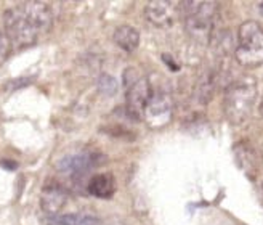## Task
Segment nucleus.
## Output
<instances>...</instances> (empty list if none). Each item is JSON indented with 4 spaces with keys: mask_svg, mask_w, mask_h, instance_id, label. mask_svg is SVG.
Instances as JSON below:
<instances>
[{
    "mask_svg": "<svg viewBox=\"0 0 263 225\" xmlns=\"http://www.w3.org/2000/svg\"><path fill=\"white\" fill-rule=\"evenodd\" d=\"M53 24V7L47 2H23L8 8L4 15V29L13 48L34 45Z\"/></svg>",
    "mask_w": 263,
    "mask_h": 225,
    "instance_id": "nucleus-1",
    "label": "nucleus"
},
{
    "mask_svg": "<svg viewBox=\"0 0 263 225\" xmlns=\"http://www.w3.org/2000/svg\"><path fill=\"white\" fill-rule=\"evenodd\" d=\"M257 100V84L252 77H241L230 84L223 98V111L233 126H241L251 116Z\"/></svg>",
    "mask_w": 263,
    "mask_h": 225,
    "instance_id": "nucleus-2",
    "label": "nucleus"
},
{
    "mask_svg": "<svg viewBox=\"0 0 263 225\" xmlns=\"http://www.w3.org/2000/svg\"><path fill=\"white\" fill-rule=\"evenodd\" d=\"M234 60L242 68L254 70L263 63V28L257 21H244L238 29Z\"/></svg>",
    "mask_w": 263,
    "mask_h": 225,
    "instance_id": "nucleus-3",
    "label": "nucleus"
},
{
    "mask_svg": "<svg viewBox=\"0 0 263 225\" xmlns=\"http://www.w3.org/2000/svg\"><path fill=\"white\" fill-rule=\"evenodd\" d=\"M124 85H125V108L130 117L141 119L144 108L151 98L153 87L149 79L140 76L135 68H128L124 73Z\"/></svg>",
    "mask_w": 263,
    "mask_h": 225,
    "instance_id": "nucleus-4",
    "label": "nucleus"
},
{
    "mask_svg": "<svg viewBox=\"0 0 263 225\" xmlns=\"http://www.w3.org/2000/svg\"><path fill=\"white\" fill-rule=\"evenodd\" d=\"M214 2H180V13H183L186 29L193 36L207 37L212 31L217 13Z\"/></svg>",
    "mask_w": 263,
    "mask_h": 225,
    "instance_id": "nucleus-5",
    "label": "nucleus"
},
{
    "mask_svg": "<svg viewBox=\"0 0 263 225\" xmlns=\"http://www.w3.org/2000/svg\"><path fill=\"white\" fill-rule=\"evenodd\" d=\"M143 119L153 129H161L167 126L172 119V100L168 94L161 89L153 90L151 98L144 108Z\"/></svg>",
    "mask_w": 263,
    "mask_h": 225,
    "instance_id": "nucleus-6",
    "label": "nucleus"
},
{
    "mask_svg": "<svg viewBox=\"0 0 263 225\" xmlns=\"http://www.w3.org/2000/svg\"><path fill=\"white\" fill-rule=\"evenodd\" d=\"M180 15V4L170 0H153L144 7V16L156 28H170Z\"/></svg>",
    "mask_w": 263,
    "mask_h": 225,
    "instance_id": "nucleus-7",
    "label": "nucleus"
},
{
    "mask_svg": "<svg viewBox=\"0 0 263 225\" xmlns=\"http://www.w3.org/2000/svg\"><path fill=\"white\" fill-rule=\"evenodd\" d=\"M68 201V193L66 188L57 180H48L41 192V207L44 214L50 217H58Z\"/></svg>",
    "mask_w": 263,
    "mask_h": 225,
    "instance_id": "nucleus-8",
    "label": "nucleus"
},
{
    "mask_svg": "<svg viewBox=\"0 0 263 225\" xmlns=\"http://www.w3.org/2000/svg\"><path fill=\"white\" fill-rule=\"evenodd\" d=\"M95 166H100L98 154L95 153H76V154H68L61 158L57 163V169L61 174L71 176V177H79L84 176L90 169Z\"/></svg>",
    "mask_w": 263,
    "mask_h": 225,
    "instance_id": "nucleus-9",
    "label": "nucleus"
},
{
    "mask_svg": "<svg viewBox=\"0 0 263 225\" xmlns=\"http://www.w3.org/2000/svg\"><path fill=\"white\" fill-rule=\"evenodd\" d=\"M87 190L91 196L106 200V198H111L116 192V180H114L112 174H108V172H104V174H97L88 180Z\"/></svg>",
    "mask_w": 263,
    "mask_h": 225,
    "instance_id": "nucleus-10",
    "label": "nucleus"
},
{
    "mask_svg": "<svg viewBox=\"0 0 263 225\" xmlns=\"http://www.w3.org/2000/svg\"><path fill=\"white\" fill-rule=\"evenodd\" d=\"M114 42L116 45L122 48L124 51H135L140 45V32L138 29H135L134 26H128V24H122L119 26L116 31H114Z\"/></svg>",
    "mask_w": 263,
    "mask_h": 225,
    "instance_id": "nucleus-11",
    "label": "nucleus"
},
{
    "mask_svg": "<svg viewBox=\"0 0 263 225\" xmlns=\"http://www.w3.org/2000/svg\"><path fill=\"white\" fill-rule=\"evenodd\" d=\"M236 156H238L239 166L247 172L249 179H255L257 170H258V164L254 160V158H255V151L252 148H249V147L244 150V145H239V147L236 148Z\"/></svg>",
    "mask_w": 263,
    "mask_h": 225,
    "instance_id": "nucleus-12",
    "label": "nucleus"
},
{
    "mask_svg": "<svg viewBox=\"0 0 263 225\" xmlns=\"http://www.w3.org/2000/svg\"><path fill=\"white\" fill-rule=\"evenodd\" d=\"M63 225H103L101 220L88 213H71V214H64L58 216L57 219Z\"/></svg>",
    "mask_w": 263,
    "mask_h": 225,
    "instance_id": "nucleus-13",
    "label": "nucleus"
},
{
    "mask_svg": "<svg viewBox=\"0 0 263 225\" xmlns=\"http://www.w3.org/2000/svg\"><path fill=\"white\" fill-rule=\"evenodd\" d=\"M214 90H215L214 79L210 77V76H204L201 81L197 82V87H196V97L199 98L197 101L207 103L210 98L214 97Z\"/></svg>",
    "mask_w": 263,
    "mask_h": 225,
    "instance_id": "nucleus-14",
    "label": "nucleus"
},
{
    "mask_svg": "<svg viewBox=\"0 0 263 225\" xmlns=\"http://www.w3.org/2000/svg\"><path fill=\"white\" fill-rule=\"evenodd\" d=\"M98 89H100L101 94H104V95H114L116 92H117L116 79L108 76V74H103L100 77V81H98Z\"/></svg>",
    "mask_w": 263,
    "mask_h": 225,
    "instance_id": "nucleus-15",
    "label": "nucleus"
},
{
    "mask_svg": "<svg viewBox=\"0 0 263 225\" xmlns=\"http://www.w3.org/2000/svg\"><path fill=\"white\" fill-rule=\"evenodd\" d=\"M4 44H5V34H4L2 29H0V50L4 48Z\"/></svg>",
    "mask_w": 263,
    "mask_h": 225,
    "instance_id": "nucleus-16",
    "label": "nucleus"
},
{
    "mask_svg": "<svg viewBox=\"0 0 263 225\" xmlns=\"http://www.w3.org/2000/svg\"><path fill=\"white\" fill-rule=\"evenodd\" d=\"M260 114L263 116V98L260 100Z\"/></svg>",
    "mask_w": 263,
    "mask_h": 225,
    "instance_id": "nucleus-17",
    "label": "nucleus"
},
{
    "mask_svg": "<svg viewBox=\"0 0 263 225\" xmlns=\"http://www.w3.org/2000/svg\"><path fill=\"white\" fill-rule=\"evenodd\" d=\"M50 225H63V223H61V222H58V220H55V222H51Z\"/></svg>",
    "mask_w": 263,
    "mask_h": 225,
    "instance_id": "nucleus-18",
    "label": "nucleus"
}]
</instances>
